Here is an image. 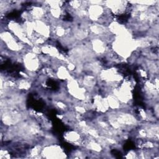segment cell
<instances>
[{
  "mask_svg": "<svg viewBox=\"0 0 159 159\" xmlns=\"http://www.w3.org/2000/svg\"><path fill=\"white\" fill-rule=\"evenodd\" d=\"M0 35L1 43L4 45L7 50L18 53L24 50L25 45L17 39L9 30H1Z\"/></svg>",
  "mask_w": 159,
  "mask_h": 159,
  "instance_id": "obj_1",
  "label": "cell"
},
{
  "mask_svg": "<svg viewBox=\"0 0 159 159\" xmlns=\"http://www.w3.org/2000/svg\"><path fill=\"white\" fill-rule=\"evenodd\" d=\"M22 61L28 75L30 73L35 74L36 71L40 69L42 63L40 55L34 53L31 50L25 52L22 55Z\"/></svg>",
  "mask_w": 159,
  "mask_h": 159,
  "instance_id": "obj_2",
  "label": "cell"
},
{
  "mask_svg": "<svg viewBox=\"0 0 159 159\" xmlns=\"http://www.w3.org/2000/svg\"><path fill=\"white\" fill-rule=\"evenodd\" d=\"M40 157L46 158H64L66 155L60 145L57 143H48L42 145Z\"/></svg>",
  "mask_w": 159,
  "mask_h": 159,
  "instance_id": "obj_3",
  "label": "cell"
},
{
  "mask_svg": "<svg viewBox=\"0 0 159 159\" xmlns=\"http://www.w3.org/2000/svg\"><path fill=\"white\" fill-rule=\"evenodd\" d=\"M103 4L110 14L119 15L127 10L129 3L126 1H104Z\"/></svg>",
  "mask_w": 159,
  "mask_h": 159,
  "instance_id": "obj_4",
  "label": "cell"
},
{
  "mask_svg": "<svg viewBox=\"0 0 159 159\" xmlns=\"http://www.w3.org/2000/svg\"><path fill=\"white\" fill-rule=\"evenodd\" d=\"M84 134H83L78 129H73L68 130L64 134V139L69 143L74 145L78 144V145H83L84 138Z\"/></svg>",
  "mask_w": 159,
  "mask_h": 159,
  "instance_id": "obj_5",
  "label": "cell"
},
{
  "mask_svg": "<svg viewBox=\"0 0 159 159\" xmlns=\"http://www.w3.org/2000/svg\"><path fill=\"white\" fill-rule=\"evenodd\" d=\"M32 87V82L28 78H22L16 81V89L20 91H28Z\"/></svg>",
  "mask_w": 159,
  "mask_h": 159,
  "instance_id": "obj_6",
  "label": "cell"
}]
</instances>
